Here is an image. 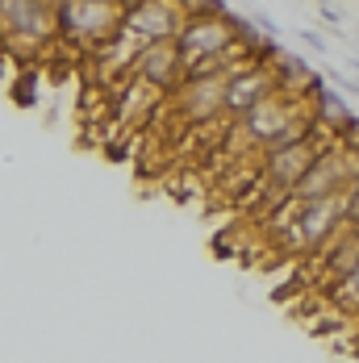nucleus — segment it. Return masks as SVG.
I'll list each match as a JSON object with an SVG mask.
<instances>
[{"label": "nucleus", "instance_id": "nucleus-1", "mask_svg": "<svg viewBox=\"0 0 359 363\" xmlns=\"http://www.w3.org/2000/svg\"><path fill=\"white\" fill-rule=\"evenodd\" d=\"M330 143H334V134L318 121V130L305 134L301 143L267 150V155H263V167H259V180H255V188H251L255 213H276L280 205H288V201L297 196L301 180H305V172L314 167V159H318Z\"/></svg>", "mask_w": 359, "mask_h": 363}, {"label": "nucleus", "instance_id": "nucleus-2", "mask_svg": "<svg viewBox=\"0 0 359 363\" xmlns=\"http://www.w3.org/2000/svg\"><path fill=\"white\" fill-rule=\"evenodd\" d=\"M59 9V42L96 55L126 26V0H55Z\"/></svg>", "mask_w": 359, "mask_h": 363}, {"label": "nucleus", "instance_id": "nucleus-3", "mask_svg": "<svg viewBox=\"0 0 359 363\" xmlns=\"http://www.w3.org/2000/svg\"><path fill=\"white\" fill-rule=\"evenodd\" d=\"M0 38L21 59H30L34 50L59 42V9H55V0H0Z\"/></svg>", "mask_w": 359, "mask_h": 363}, {"label": "nucleus", "instance_id": "nucleus-4", "mask_svg": "<svg viewBox=\"0 0 359 363\" xmlns=\"http://www.w3.org/2000/svg\"><path fill=\"white\" fill-rule=\"evenodd\" d=\"M226 84L230 75H188L176 92L167 96V117L180 125H192V130H205L226 117Z\"/></svg>", "mask_w": 359, "mask_h": 363}, {"label": "nucleus", "instance_id": "nucleus-5", "mask_svg": "<svg viewBox=\"0 0 359 363\" xmlns=\"http://www.w3.org/2000/svg\"><path fill=\"white\" fill-rule=\"evenodd\" d=\"M163 109H167V92H159L155 84H146V79H138V75H130V79H121V84L113 88V101H109L113 134L130 138V134H138L143 125L159 121V113Z\"/></svg>", "mask_w": 359, "mask_h": 363}, {"label": "nucleus", "instance_id": "nucleus-6", "mask_svg": "<svg viewBox=\"0 0 359 363\" xmlns=\"http://www.w3.org/2000/svg\"><path fill=\"white\" fill-rule=\"evenodd\" d=\"M188 4L184 0H130L126 4V30L138 34L143 42H172L180 38L188 21Z\"/></svg>", "mask_w": 359, "mask_h": 363}, {"label": "nucleus", "instance_id": "nucleus-7", "mask_svg": "<svg viewBox=\"0 0 359 363\" xmlns=\"http://www.w3.org/2000/svg\"><path fill=\"white\" fill-rule=\"evenodd\" d=\"M280 88V79L272 72V59L267 55H259L251 63H243L238 72H230V84H226V117H243V113H251L263 96H272Z\"/></svg>", "mask_w": 359, "mask_h": 363}, {"label": "nucleus", "instance_id": "nucleus-8", "mask_svg": "<svg viewBox=\"0 0 359 363\" xmlns=\"http://www.w3.org/2000/svg\"><path fill=\"white\" fill-rule=\"evenodd\" d=\"M130 75H138V79L155 84L159 92H167V96H172L180 84L188 79V63H184L180 42H176V38H172V42H146Z\"/></svg>", "mask_w": 359, "mask_h": 363}, {"label": "nucleus", "instance_id": "nucleus-9", "mask_svg": "<svg viewBox=\"0 0 359 363\" xmlns=\"http://www.w3.org/2000/svg\"><path fill=\"white\" fill-rule=\"evenodd\" d=\"M326 305H330V313L334 318H359V267L338 284V289L326 296Z\"/></svg>", "mask_w": 359, "mask_h": 363}, {"label": "nucleus", "instance_id": "nucleus-10", "mask_svg": "<svg viewBox=\"0 0 359 363\" xmlns=\"http://www.w3.org/2000/svg\"><path fill=\"white\" fill-rule=\"evenodd\" d=\"M301 42H305V46H309V50H318V55H322L326 50V42L318 34H314V30H301Z\"/></svg>", "mask_w": 359, "mask_h": 363}, {"label": "nucleus", "instance_id": "nucleus-11", "mask_svg": "<svg viewBox=\"0 0 359 363\" xmlns=\"http://www.w3.org/2000/svg\"><path fill=\"white\" fill-rule=\"evenodd\" d=\"M351 67H355V72H359V59H351Z\"/></svg>", "mask_w": 359, "mask_h": 363}]
</instances>
